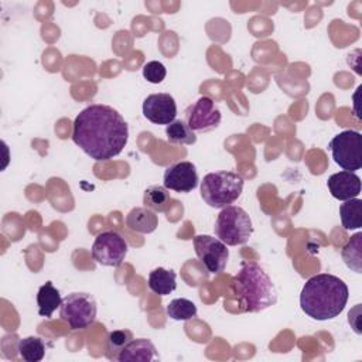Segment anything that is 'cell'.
<instances>
[{
	"instance_id": "11",
	"label": "cell",
	"mask_w": 362,
	"mask_h": 362,
	"mask_svg": "<svg viewBox=\"0 0 362 362\" xmlns=\"http://www.w3.org/2000/svg\"><path fill=\"white\" fill-rule=\"evenodd\" d=\"M143 115L154 124H170L175 120L177 105L170 93H153L143 102Z\"/></svg>"
},
{
	"instance_id": "7",
	"label": "cell",
	"mask_w": 362,
	"mask_h": 362,
	"mask_svg": "<svg viewBox=\"0 0 362 362\" xmlns=\"http://www.w3.org/2000/svg\"><path fill=\"white\" fill-rule=\"evenodd\" d=\"M328 147L334 161L345 171L354 173L362 167V141L359 132H341L329 141Z\"/></svg>"
},
{
	"instance_id": "8",
	"label": "cell",
	"mask_w": 362,
	"mask_h": 362,
	"mask_svg": "<svg viewBox=\"0 0 362 362\" xmlns=\"http://www.w3.org/2000/svg\"><path fill=\"white\" fill-rule=\"evenodd\" d=\"M127 242L115 230H106L95 238L92 245V257L99 264L117 267L127 255Z\"/></svg>"
},
{
	"instance_id": "22",
	"label": "cell",
	"mask_w": 362,
	"mask_h": 362,
	"mask_svg": "<svg viewBox=\"0 0 362 362\" xmlns=\"http://www.w3.org/2000/svg\"><path fill=\"white\" fill-rule=\"evenodd\" d=\"M167 140L173 144H194L197 141V136L194 130L182 120H174L165 127Z\"/></svg>"
},
{
	"instance_id": "23",
	"label": "cell",
	"mask_w": 362,
	"mask_h": 362,
	"mask_svg": "<svg viewBox=\"0 0 362 362\" xmlns=\"http://www.w3.org/2000/svg\"><path fill=\"white\" fill-rule=\"evenodd\" d=\"M165 313L175 321H187L197 315V305L188 298H174L167 304Z\"/></svg>"
},
{
	"instance_id": "24",
	"label": "cell",
	"mask_w": 362,
	"mask_h": 362,
	"mask_svg": "<svg viewBox=\"0 0 362 362\" xmlns=\"http://www.w3.org/2000/svg\"><path fill=\"white\" fill-rule=\"evenodd\" d=\"M133 339V334L129 329H116L107 334L106 338V356L112 361L117 359L119 354Z\"/></svg>"
},
{
	"instance_id": "25",
	"label": "cell",
	"mask_w": 362,
	"mask_h": 362,
	"mask_svg": "<svg viewBox=\"0 0 362 362\" xmlns=\"http://www.w3.org/2000/svg\"><path fill=\"white\" fill-rule=\"evenodd\" d=\"M167 75L165 66L158 61H150L143 66V76L150 83H160Z\"/></svg>"
},
{
	"instance_id": "17",
	"label": "cell",
	"mask_w": 362,
	"mask_h": 362,
	"mask_svg": "<svg viewBox=\"0 0 362 362\" xmlns=\"http://www.w3.org/2000/svg\"><path fill=\"white\" fill-rule=\"evenodd\" d=\"M148 287L153 293L158 296H167L173 293L177 287L175 273L164 267H157L148 274Z\"/></svg>"
},
{
	"instance_id": "20",
	"label": "cell",
	"mask_w": 362,
	"mask_h": 362,
	"mask_svg": "<svg viewBox=\"0 0 362 362\" xmlns=\"http://www.w3.org/2000/svg\"><path fill=\"white\" fill-rule=\"evenodd\" d=\"M342 259L345 264L355 273H362V233L354 235L342 247Z\"/></svg>"
},
{
	"instance_id": "21",
	"label": "cell",
	"mask_w": 362,
	"mask_h": 362,
	"mask_svg": "<svg viewBox=\"0 0 362 362\" xmlns=\"http://www.w3.org/2000/svg\"><path fill=\"white\" fill-rule=\"evenodd\" d=\"M18 355L27 362H40L45 355V345L38 337H25L17 344Z\"/></svg>"
},
{
	"instance_id": "3",
	"label": "cell",
	"mask_w": 362,
	"mask_h": 362,
	"mask_svg": "<svg viewBox=\"0 0 362 362\" xmlns=\"http://www.w3.org/2000/svg\"><path fill=\"white\" fill-rule=\"evenodd\" d=\"M233 288L243 311L259 313L277 303V290L269 274L255 262H242Z\"/></svg>"
},
{
	"instance_id": "15",
	"label": "cell",
	"mask_w": 362,
	"mask_h": 362,
	"mask_svg": "<svg viewBox=\"0 0 362 362\" xmlns=\"http://www.w3.org/2000/svg\"><path fill=\"white\" fill-rule=\"evenodd\" d=\"M126 226L133 232L151 233L158 226V218L154 211L146 206L133 208L126 216Z\"/></svg>"
},
{
	"instance_id": "10",
	"label": "cell",
	"mask_w": 362,
	"mask_h": 362,
	"mask_svg": "<svg viewBox=\"0 0 362 362\" xmlns=\"http://www.w3.org/2000/svg\"><path fill=\"white\" fill-rule=\"evenodd\" d=\"M187 124L194 132H206L218 127L222 115L209 96H201L185 110Z\"/></svg>"
},
{
	"instance_id": "9",
	"label": "cell",
	"mask_w": 362,
	"mask_h": 362,
	"mask_svg": "<svg viewBox=\"0 0 362 362\" xmlns=\"http://www.w3.org/2000/svg\"><path fill=\"white\" fill-rule=\"evenodd\" d=\"M194 249L199 262L209 273L219 274L225 270L229 250L222 240L211 235H197L194 238Z\"/></svg>"
},
{
	"instance_id": "6",
	"label": "cell",
	"mask_w": 362,
	"mask_h": 362,
	"mask_svg": "<svg viewBox=\"0 0 362 362\" xmlns=\"http://www.w3.org/2000/svg\"><path fill=\"white\" fill-rule=\"evenodd\" d=\"M98 305L89 293H72L62 298L59 317L71 329H85L95 322Z\"/></svg>"
},
{
	"instance_id": "14",
	"label": "cell",
	"mask_w": 362,
	"mask_h": 362,
	"mask_svg": "<svg viewBox=\"0 0 362 362\" xmlns=\"http://www.w3.org/2000/svg\"><path fill=\"white\" fill-rule=\"evenodd\" d=\"M160 356L154 344L150 339L139 338L132 339L124 349L119 354L117 361L120 362H150L157 361Z\"/></svg>"
},
{
	"instance_id": "4",
	"label": "cell",
	"mask_w": 362,
	"mask_h": 362,
	"mask_svg": "<svg viewBox=\"0 0 362 362\" xmlns=\"http://www.w3.org/2000/svg\"><path fill=\"white\" fill-rule=\"evenodd\" d=\"M243 189V178L233 171L209 173L201 181V197L212 208H225L235 202Z\"/></svg>"
},
{
	"instance_id": "18",
	"label": "cell",
	"mask_w": 362,
	"mask_h": 362,
	"mask_svg": "<svg viewBox=\"0 0 362 362\" xmlns=\"http://www.w3.org/2000/svg\"><path fill=\"white\" fill-rule=\"evenodd\" d=\"M171 197L164 185H151L144 191L143 204L154 212H167L171 206Z\"/></svg>"
},
{
	"instance_id": "19",
	"label": "cell",
	"mask_w": 362,
	"mask_h": 362,
	"mask_svg": "<svg viewBox=\"0 0 362 362\" xmlns=\"http://www.w3.org/2000/svg\"><path fill=\"white\" fill-rule=\"evenodd\" d=\"M342 226L346 230L359 229L362 226V199L352 198L339 206Z\"/></svg>"
},
{
	"instance_id": "1",
	"label": "cell",
	"mask_w": 362,
	"mask_h": 362,
	"mask_svg": "<svg viewBox=\"0 0 362 362\" xmlns=\"http://www.w3.org/2000/svg\"><path fill=\"white\" fill-rule=\"evenodd\" d=\"M72 140L95 161H106L123 151L129 140V127L116 109L95 103L75 117Z\"/></svg>"
},
{
	"instance_id": "12",
	"label": "cell",
	"mask_w": 362,
	"mask_h": 362,
	"mask_svg": "<svg viewBox=\"0 0 362 362\" xmlns=\"http://www.w3.org/2000/svg\"><path fill=\"white\" fill-rule=\"evenodd\" d=\"M163 184L167 189L189 192L198 185L197 168L191 161H180L165 168Z\"/></svg>"
},
{
	"instance_id": "16",
	"label": "cell",
	"mask_w": 362,
	"mask_h": 362,
	"mask_svg": "<svg viewBox=\"0 0 362 362\" xmlns=\"http://www.w3.org/2000/svg\"><path fill=\"white\" fill-rule=\"evenodd\" d=\"M62 298L59 291L54 287V284L51 281H47L45 284H42L38 288L37 293V304H38V314L41 317H47L49 318L52 315V313L61 307Z\"/></svg>"
},
{
	"instance_id": "2",
	"label": "cell",
	"mask_w": 362,
	"mask_h": 362,
	"mask_svg": "<svg viewBox=\"0 0 362 362\" xmlns=\"http://www.w3.org/2000/svg\"><path fill=\"white\" fill-rule=\"evenodd\" d=\"M348 296V286L339 277L321 273L310 277L303 286L300 307L310 318L327 321L342 313Z\"/></svg>"
},
{
	"instance_id": "5",
	"label": "cell",
	"mask_w": 362,
	"mask_h": 362,
	"mask_svg": "<svg viewBox=\"0 0 362 362\" xmlns=\"http://www.w3.org/2000/svg\"><path fill=\"white\" fill-rule=\"evenodd\" d=\"M214 232L226 246L243 245L253 233L252 219L243 208L229 205L219 212L214 225Z\"/></svg>"
},
{
	"instance_id": "13",
	"label": "cell",
	"mask_w": 362,
	"mask_h": 362,
	"mask_svg": "<svg viewBox=\"0 0 362 362\" xmlns=\"http://www.w3.org/2000/svg\"><path fill=\"white\" fill-rule=\"evenodd\" d=\"M327 187L334 198L348 201L361 194V178L355 173L344 170L332 174L327 181Z\"/></svg>"
}]
</instances>
